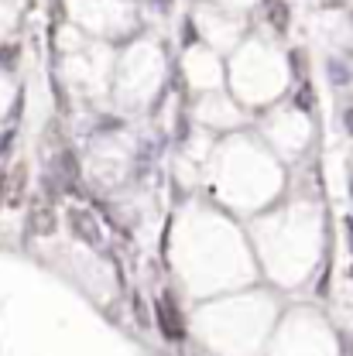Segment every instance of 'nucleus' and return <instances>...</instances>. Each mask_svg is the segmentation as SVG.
<instances>
[{
  "mask_svg": "<svg viewBox=\"0 0 353 356\" xmlns=\"http://www.w3.org/2000/svg\"><path fill=\"white\" fill-rule=\"evenodd\" d=\"M55 229H58V216H55V206H52V185H45V192L31 202L28 233H31V236H52Z\"/></svg>",
  "mask_w": 353,
  "mask_h": 356,
  "instance_id": "nucleus-1",
  "label": "nucleus"
},
{
  "mask_svg": "<svg viewBox=\"0 0 353 356\" xmlns=\"http://www.w3.org/2000/svg\"><path fill=\"white\" fill-rule=\"evenodd\" d=\"M155 315H158V329H162L165 339H172V343L185 339V322H182L175 302H172L168 295H162V298L155 302Z\"/></svg>",
  "mask_w": 353,
  "mask_h": 356,
  "instance_id": "nucleus-2",
  "label": "nucleus"
},
{
  "mask_svg": "<svg viewBox=\"0 0 353 356\" xmlns=\"http://www.w3.org/2000/svg\"><path fill=\"white\" fill-rule=\"evenodd\" d=\"M69 229H72L83 243H89V247H103V229H100L96 216H93L89 209H83V206H72V209H69Z\"/></svg>",
  "mask_w": 353,
  "mask_h": 356,
  "instance_id": "nucleus-3",
  "label": "nucleus"
},
{
  "mask_svg": "<svg viewBox=\"0 0 353 356\" xmlns=\"http://www.w3.org/2000/svg\"><path fill=\"white\" fill-rule=\"evenodd\" d=\"M3 195L10 206H21V195H24V165H14L10 178L3 181Z\"/></svg>",
  "mask_w": 353,
  "mask_h": 356,
  "instance_id": "nucleus-4",
  "label": "nucleus"
},
{
  "mask_svg": "<svg viewBox=\"0 0 353 356\" xmlns=\"http://www.w3.org/2000/svg\"><path fill=\"white\" fill-rule=\"evenodd\" d=\"M58 172H62L65 181H76V178H79V161H76L72 151H62V154H58Z\"/></svg>",
  "mask_w": 353,
  "mask_h": 356,
  "instance_id": "nucleus-5",
  "label": "nucleus"
},
{
  "mask_svg": "<svg viewBox=\"0 0 353 356\" xmlns=\"http://www.w3.org/2000/svg\"><path fill=\"white\" fill-rule=\"evenodd\" d=\"M271 24H274V31H278V35H285V31H288V3H281V0H274V3H271Z\"/></svg>",
  "mask_w": 353,
  "mask_h": 356,
  "instance_id": "nucleus-6",
  "label": "nucleus"
},
{
  "mask_svg": "<svg viewBox=\"0 0 353 356\" xmlns=\"http://www.w3.org/2000/svg\"><path fill=\"white\" fill-rule=\"evenodd\" d=\"M299 106H302V110H306V113H312V110H315V96H312L309 83H306V86L299 89Z\"/></svg>",
  "mask_w": 353,
  "mask_h": 356,
  "instance_id": "nucleus-7",
  "label": "nucleus"
},
{
  "mask_svg": "<svg viewBox=\"0 0 353 356\" xmlns=\"http://www.w3.org/2000/svg\"><path fill=\"white\" fill-rule=\"evenodd\" d=\"M0 65H3V69H14V65H17V48H14V44L0 48Z\"/></svg>",
  "mask_w": 353,
  "mask_h": 356,
  "instance_id": "nucleus-8",
  "label": "nucleus"
},
{
  "mask_svg": "<svg viewBox=\"0 0 353 356\" xmlns=\"http://www.w3.org/2000/svg\"><path fill=\"white\" fill-rule=\"evenodd\" d=\"M343 120H347V131L353 134V110H347V117H343Z\"/></svg>",
  "mask_w": 353,
  "mask_h": 356,
  "instance_id": "nucleus-9",
  "label": "nucleus"
},
{
  "mask_svg": "<svg viewBox=\"0 0 353 356\" xmlns=\"http://www.w3.org/2000/svg\"><path fill=\"white\" fill-rule=\"evenodd\" d=\"M350 277H353V270H350Z\"/></svg>",
  "mask_w": 353,
  "mask_h": 356,
  "instance_id": "nucleus-10",
  "label": "nucleus"
}]
</instances>
